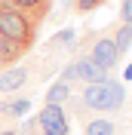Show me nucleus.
<instances>
[{"instance_id": "f257e3e1", "label": "nucleus", "mask_w": 132, "mask_h": 135, "mask_svg": "<svg viewBox=\"0 0 132 135\" xmlns=\"http://www.w3.org/2000/svg\"><path fill=\"white\" fill-rule=\"evenodd\" d=\"M37 31L40 28L34 25L25 12H18L9 0H0V34L3 37L16 40L22 49H31L34 43H37Z\"/></svg>"}, {"instance_id": "f03ea898", "label": "nucleus", "mask_w": 132, "mask_h": 135, "mask_svg": "<svg viewBox=\"0 0 132 135\" xmlns=\"http://www.w3.org/2000/svg\"><path fill=\"white\" fill-rule=\"evenodd\" d=\"M126 98V89L120 80H101V83H89V86H83V95L77 101H80L83 108H89V110H117L120 104H123Z\"/></svg>"}, {"instance_id": "7ed1b4c3", "label": "nucleus", "mask_w": 132, "mask_h": 135, "mask_svg": "<svg viewBox=\"0 0 132 135\" xmlns=\"http://www.w3.org/2000/svg\"><path fill=\"white\" fill-rule=\"evenodd\" d=\"M62 80L65 83H101V80H107V71L101 65H95V61L89 59V55H80V59L68 61V68H62Z\"/></svg>"}, {"instance_id": "20e7f679", "label": "nucleus", "mask_w": 132, "mask_h": 135, "mask_svg": "<svg viewBox=\"0 0 132 135\" xmlns=\"http://www.w3.org/2000/svg\"><path fill=\"white\" fill-rule=\"evenodd\" d=\"M37 129L40 135H71V120L65 114V104H43L37 114Z\"/></svg>"}, {"instance_id": "39448f33", "label": "nucleus", "mask_w": 132, "mask_h": 135, "mask_svg": "<svg viewBox=\"0 0 132 135\" xmlns=\"http://www.w3.org/2000/svg\"><path fill=\"white\" fill-rule=\"evenodd\" d=\"M31 77H34V65H9L6 71H0V95H12L18 92V89H25L28 83H31Z\"/></svg>"}, {"instance_id": "423d86ee", "label": "nucleus", "mask_w": 132, "mask_h": 135, "mask_svg": "<svg viewBox=\"0 0 132 135\" xmlns=\"http://www.w3.org/2000/svg\"><path fill=\"white\" fill-rule=\"evenodd\" d=\"M89 59L95 61V65H101L111 74L120 61H123V55L117 52V46H114V37H98V40L92 43V49H89Z\"/></svg>"}, {"instance_id": "0eeeda50", "label": "nucleus", "mask_w": 132, "mask_h": 135, "mask_svg": "<svg viewBox=\"0 0 132 135\" xmlns=\"http://www.w3.org/2000/svg\"><path fill=\"white\" fill-rule=\"evenodd\" d=\"M9 3H12L18 12H25V16L31 18L37 28L46 22V16H49V6H52L49 0H9Z\"/></svg>"}, {"instance_id": "6e6552de", "label": "nucleus", "mask_w": 132, "mask_h": 135, "mask_svg": "<svg viewBox=\"0 0 132 135\" xmlns=\"http://www.w3.org/2000/svg\"><path fill=\"white\" fill-rule=\"evenodd\" d=\"M31 110V95H22V98H6L0 101V120H22Z\"/></svg>"}, {"instance_id": "1a4fd4ad", "label": "nucleus", "mask_w": 132, "mask_h": 135, "mask_svg": "<svg viewBox=\"0 0 132 135\" xmlns=\"http://www.w3.org/2000/svg\"><path fill=\"white\" fill-rule=\"evenodd\" d=\"M25 52L28 49H22L16 40H9V37L0 34V61L3 65H18V59H25Z\"/></svg>"}, {"instance_id": "9d476101", "label": "nucleus", "mask_w": 132, "mask_h": 135, "mask_svg": "<svg viewBox=\"0 0 132 135\" xmlns=\"http://www.w3.org/2000/svg\"><path fill=\"white\" fill-rule=\"evenodd\" d=\"M65 101H71V83L58 77V83H52L46 92V104H65Z\"/></svg>"}, {"instance_id": "9b49d317", "label": "nucleus", "mask_w": 132, "mask_h": 135, "mask_svg": "<svg viewBox=\"0 0 132 135\" xmlns=\"http://www.w3.org/2000/svg\"><path fill=\"white\" fill-rule=\"evenodd\" d=\"M114 46H117V52H120V55H126V52L132 49V25H120V28H117Z\"/></svg>"}, {"instance_id": "f8f14e48", "label": "nucleus", "mask_w": 132, "mask_h": 135, "mask_svg": "<svg viewBox=\"0 0 132 135\" xmlns=\"http://www.w3.org/2000/svg\"><path fill=\"white\" fill-rule=\"evenodd\" d=\"M86 135H117V126L111 120H89L86 123Z\"/></svg>"}, {"instance_id": "ddd939ff", "label": "nucleus", "mask_w": 132, "mask_h": 135, "mask_svg": "<svg viewBox=\"0 0 132 135\" xmlns=\"http://www.w3.org/2000/svg\"><path fill=\"white\" fill-rule=\"evenodd\" d=\"M107 0H77L74 3V12L77 16H86V12H95V9H101Z\"/></svg>"}, {"instance_id": "4468645a", "label": "nucleus", "mask_w": 132, "mask_h": 135, "mask_svg": "<svg viewBox=\"0 0 132 135\" xmlns=\"http://www.w3.org/2000/svg\"><path fill=\"white\" fill-rule=\"evenodd\" d=\"M71 43H74V31L68 28V31H58L49 40V49H65V46H71Z\"/></svg>"}, {"instance_id": "2eb2a0df", "label": "nucleus", "mask_w": 132, "mask_h": 135, "mask_svg": "<svg viewBox=\"0 0 132 135\" xmlns=\"http://www.w3.org/2000/svg\"><path fill=\"white\" fill-rule=\"evenodd\" d=\"M120 22H123V25H132V0H123V6H120Z\"/></svg>"}, {"instance_id": "dca6fc26", "label": "nucleus", "mask_w": 132, "mask_h": 135, "mask_svg": "<svg viewBox=\"0 0 132 135\" xmlns=\"http://www.w3.org/2000/svg\"><path fill=\"white\" fill-rule=\"evenodd\" d=\"M74 3H77V0H62V6H65V9H74Z\"/></svg>"}, {"instance_id": "f3484780", "label": "nucleus", "mask_w": 132, "mask_h": 135, "mask_svg": "<svg viewBox=\"0 0 132 135\" xmlns=\"http://www.w3.org/2000/svg\"><path fill=\"white\" fill-rule=\"evenodd\" d=\"M3 135H18V129H6V132H3Z\"/></svg>"}, {"instance_id": "a211bd4d", "label": "nucleus", "mask_w": 132, "mask_h": 135, "mask_svg": "<svg viewBox=\"0 0 132 135\" xmlns=\"http://www.w3.org/2000/svg\"><path fill=\"white\" fill-rule=\"evenodd\" d=\"M0 68H3V61H0Z\"/></svg>"}, {"instance_id": "6ab92c4d", "label": "nucleus", "mask_w": 132, "mask_h": 135, "mask_svg": "<svg viewBox=\"0 0 132 135\" xmlns=\"http://www.w3.org/2000/svg\"><path fill=\"white\" fill-rule=\"evenodd\" d=\"M49 3H52V0H49Z\"/></svg>"}]
</instances>
